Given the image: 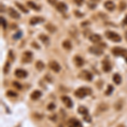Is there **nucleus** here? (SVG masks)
Segmentation results:
<instances>
[{"label": "nucleus", "mask_w": 127, "mask_h": 127, "mask_svg": "<svg viewBox=\"0 0 127 127\" xmlns=\"http://www.w3.org/2000/svg\"><path fill=\"white\" fill-rule=\"evenodd\" d=\"M91 93H92V91H91L90 88L80 87L75 92V96L77 97H79V98H81V99H82V98H84L85 97H87V95L91 94Z\"/></svg>", "instance_id": "f257e3e1"}, {"label": "nucleus", "mask_w": 127, "mask_h": 127, "mask_svg": "<svg viewBox=\"0 0 127 127\" xmlns=\"http://www.w3.org/2000/svg\"><path fill=\"white\" fill-rule=\"evenodd\" d=\"M105 36L108 40L112 41V42H120V41H121V36L118 33H116V32H111V31L106 32Z\"/></svg>", "instance_id": "f03ea898"}, {"label": "nucleus", "mask_w": 127, "mask_h": 127, "mask_svg": "<svg viewBox=\"0 0 127 127\" xmlns=\"http://www.w3.org/2000/svg\"><path fill=\"white\" fill-rule=\"evenodd\" d=\"M112 54L114 56H126V54H127V50L120 47H114L112 49Z\"/></svg>", "instance_id": "7ed1b4c3"}, {"label": "nucleus", "mask_w": 127, "mask_h": 127, "mask_svg": "<svg viewBox=\"0 0 127 127\" xmlns=\"http://www.w3.org/2000/svg\"><path fill=\"white\" fill-rule=\"evenodd\" d=\"M79 77L82 80H85V81H93V74H92L90 71L88 70H82L81 71V73L79 74Z\"/></svg>", "instance_id": "20e7f679"}, {"label": "nucleus", "mask_w": 127, "mask_h": 127, "mask_svg": "<svg viewBox=\"0 0 127 127\" xmlns=\"http://www.w3.org/2000/svg\"><path fill=\"white\" fill-rule=\"evenodd\" d=\"M32 52H29V51H27V52H25L23 54H22V59H21V61L25 64H28L30 62H32V59H33V57H32Z\"/></svg>", "instance_id": "39448f33"}, {"label": "nucleus", "mask_w": 127, "mask_h": 127, "mask_svg": "<svg viewBox=\"0 0 127 127\" xmlns=\"http://www.w3.org/2000/svg\"><path fill=\"white\" fill-rule=\"evenodd\" d=\"M49 68H50L52 70H54V72H56V73H58L60 71V69H61V67H60V65H59V64L57 62V61H50L49 62Z\"/></svg>", "instance_id": "423d86ee"}, {"label": "nucleus", "mask_w": 127, "mask_h": 127, "mask_svg": "<svg viewBox=\"0 0 127 127\" xmlns=\"http://www.w3.org/2000/svg\"><path fill=\"white\" fill-rule=\"evenodd\" d=\"M61 100H62V102L64 103V105L68 108H71L73 107L72 100H71V98L68 97V96H63V97H61Z\"/></svg>", "instance_id": "0eeeda50"}, {"label": "nucleus", "mask_w": 127, "mask_h": 127, "mask_svg": "<svg viewBox=\"0 0 127 127\" xmlns=\"http://www.w3.org/2000/svg\"><path fill=\"white\" fill-rule=\"evenodd\" d=\"M68 127H83L81 121L75 118H71L68 121Z\"/></svg>", "instance_id": "6e6552de"}, {"label": "nucleus", "mask_w": 127, "mask_h": 127, "mask_svg": "<svg viewBox=\"0 0 127 127\" xmlns=\"http://www.w3.org/2000/svg\"><path fill=\"white\" fill-rule=\"evenodd\" d=\"M89 52L92 53V54H95V55H97V56H99V55H102L103 54V50L101 48H99V47H90L89 48Z\"/></svg>", "instance_id": "1a4fd4ad"}, {"label": "nucleus", "mask_w": 127, "mask_h": 127, "mask_svg": "<svg viewBox=\"0 0 127 127\" xmlns=\"http://www.w3.org/2000/svg\"><path fill=\"white\" fill-rule=\"evenodd\" d=\"M42 22H44V18L41 17V16H34L30 20V25H32V26L41 24Z\"/></svg>", "instance_id": "9d476101"}, {"label": "nucleus", "mask_w": 127, "mask_h": 127, "mask_svg": "<svg viewBox=\"0 0 127 127\" xmlns=\"http://www.w3.org/2000/svg\"><path fill=\"white\" fill-rule=\"evenodd\" d=\"M15 75L16 77H18V78L22 79V78H26V77H27L28 73L22 69H17L15 71Z\"/></svg>", "instance_id": "9b49d317"}, {"label": "nucleus", "mask_w": 127, "mask_h": 127, "mask_svg": "<svg viewBox=\"0 0 127 127\" xmlns=\"http://www.w3.org/2000/svg\"><path fill=\"white\" fill-rule=\"evenodd\" d=\"M56 9L59 12H60V13H64L68 9V6L65 4L64 3H63V2H59L56 5Z\"/></svg>", "instance_id": "f8f14e48"}, {"label": "nucleus", "mask_w": 127, "mask_h": 127, "mask_svg": "<svg viewBox=\"0 0 127 127\" xmlns=\"http://www.w3.org/2000/svg\"><path fill=\"white\" fill-rule=\"evenodd\" d=\"M9 15L11 18L15 20H18L20 18V15L19 12H17L16 10L14 9V8H9Z\"/></svg>", "instance_id": "ddd939ff"}, {"label": "nucleus", "mask_w": 127, "mask_h": 127, "mask_svg": "<svg viewBox=\"0 0 127 127\" xmlns=\"http://www.w3.org/2000/svg\"><path fill=\"white\" fill-rule=\"evenodd\" d=\"M74 63L77 67H81L84 65V59L79 55H75L74 58Z\"/></svg>", "instance_id": "4468645a"}, {"label": "nucleus", "mask_w": 127, "mask_h": 127, "mask_svg": "<svg viewBox=\"0 0 127 127\" xmlns=\"http://www.w3.org/2000/svg\"><path fill=\"white\" fill-rule=\"evenodd\" d=\"M103 69L104 72L108 73L112 69V65L108 60H104L103 62Z\"/></svg>", "instance_id": "2eb2a0df"}, {"label": "nucleus", "mask_w": 127, "mask_h": 127, "mask_svg": "<svg viewBox=\"0 0 127 127\" xmlns=\"http://www.w3.org/2000/svg\"><path fill=\"white\" fill-rule=\"evenodd\" d=\"M104 7L106 8V9H108V11H113L114 9H115V4H114V2L112 1H106L105 3H104Z\"/></svg>", "instance_id": "dca6fc26"}, {"label": "nucleus", "mask_w": 127, "mask_h": 127, "mask_svg": "<svg viewBox=\"0 0 127 127\" xmlns=\"http://www.w3.org/2000/svg\"><path fill=\"white\" fill-rule=\"evenodd\" d=\"M89 39L91 42H94V43H97V42H99L102 40V36L98 34H93L89 36Z\"/></svg>", "instance_id": "f3484780"}, {"label": "nucleus", "mask_w": 127, "mask_h": 127, "mask_svg": "<svg viewBox=\"0 0 127 127\" xmlns=\"http://www.w3.org/2000/svg\"><path fill=\"white\" fill-rule=\"evenodd\" d=\"M42 97V93H41L40 91H38V90H35V91L31 94V98H32V100H38L39 98Z\"/></svg>", "instance_id": "a211bd4d"}, {"label": "nucleus", "mask_w": 127, "mask_h": 127, "mask_svg": "<svg viewBox=\"0 0 127 127\" xmlns=\"http://www.w3.org/2000/svg\"><path fill=\"white\" fill-rule=\"evenodd\" d=\"M39 39L42 41V43H44L46 46H48L49 45V42H50V40H49V37L47 35H44V34H41L39 35Z\"/></svg>", "instance_id": "6ab92c4d"}, {"label": "nucleus", "mask_w": 127, "mask_h": 127, "mask_svg": "<svg viewBox=\"0 0 127 127\" xmlns=\"http://www.w3.org/2000/svg\"><path fill=\"white\" fill-rule=\"evenodd\" d=\"M45 28H46V30L48 31V32H51V33H54V32H55L57 31V27L52 23L47 24L46 26H45Z\"/></svg>", "instance_id": "aec40b11"}, {"label": "nucleus", "mask_w": 127, "mask_h": 127, "mask_svg": "<svg viewBox=\"0 0 127 127\" xmlns=\"http://www.w3.org/2000/svg\"><path fill=\"white\" fill-rule=\"evenodd\" d=\"M62 46L64 48H65L66 50H70L71 48H72V44H71V42H69V40H65L62 43Z\"/></svg>", "instance_id": "412c9836"}, {"label": "nucleus", "mask_w": 127, "mask_h": 127, "mask_svg": "<svg viewBox=\"0 0 127 127\" xmlns=\"http://www.w3.org/2000/svg\"><path fill=\"white\" fill-rule=\"evenodd\" d=\"M113 81H114V82L115 84H117V85H120V83H121L122 81V79L121 77H120V75H119V74H114V76H113Z\"/></svg>", "instance_id": "4be33fe9"}, {"label": "nucleus", "mask_w": 127, "mask_h": 127, "mask_svg": "<svg viewBox=\"0 0 127 127\" xmlns=\"http://www.w3.org/2000/svg\"><path fill=\"white\" fill-rule=\"evenodd\" d=\"M108 108V106L107 103H100L97 107V111L99 112H105L107 111Z\"/></svg>", "instance_id": "5701e85b"}, {"label": "nucleus", "mask_w": 127, "mask_h": 127, "mask_svg": "<svg viewBox=\"0 0 127 127\" xmlns=\"http://www.w3.org/2000/svg\"><path fill=\"white\" fill-rule=\"evenodd\" d=\"M27 5L29 6V7L31 8V9L36 10V11H39L40 10V7L39 6H37L36 4V3H34V2H31V1H28L27 2Z\"/></svg>", "instance_id": "b1692460"}, {"label": "nucleus", "mask_w": 127, "mask_h": 127, "mask_svg": "<svg viewBox=\"0 0 127 127\" xmlns=\"http://www.w3.org/2000/svg\"><path fill=\"white\" fill-rule=\"evenodd\" d=\"M78 113L81 114H83V115H86V114H88V109L84 106H81V107L78 108Z\"/></svg>", "instance_id": "393cba45"}, {"label": "nucleus", "mask_w": 127, "mask_h": 127, "mask_svg": "<svg viewBox=\"0 0 127 127\" xmlns=\"http://www.w3.org/2000/svg\"><path fill=\"white\" fill-rule=\"evenodd\" d=\"M15 5L17 6V8H19V9L21 10L22 12H24V13H26V14H27L28 12H29V10L28 9H26V7H25V6H23L22 4H20V3H18V2H15Z\"/></svg>", "instance_id": "a878e982"}, {"label": "nucleus", "mask_w": 127, "mask_h": 127, "mask_svg": "<svg viewBox=\"0 0 127 127\" xmlns=\"http://www.w3.org/2000/svg\"><path fill=\"white\" fill-rule=\"evenodd\" d=\"M123 107V101L122 100H119V101H117L115 103V104H114V108H115L116 110H120Z\"/></svg>", "instance_id": "bb28decb"}, {"label": "nucleus", "mask_w": 127, "mask_h": 127, "mask_svg": "<svg viewBox=\"0 0 127 127\" xmlns=\"http://www.w3.org/2000/svg\"><path fill=\"white\" fill-rule=\"evenodd\" d=\"M44 67H45V65L42 61H37V62L36 63V68L39 71H42V69H44Z\"/></svg>", "instance_id": "cd10ccee"}, {"label": "nucleus", "mask_w": 127, "mask_h": 127, "mask_svg": "<svg viewBox=\"0 0 127 127\" xmlns=\"http://www.w3.org/2000/svg\"><path fill=\"white\" fill-rule=\"evenodd\" d=\"M9 69H10V64H9V62H6L4 67H3V73L8 74L9 71Z\"/></svg>", "instance_id": "c85d7f7f"}, {"label": "nucleus", "mask_w": 127, "mask_h": 127, "mask_svg": "<svg viewBox=\"0 0 127 127\" xmlns=\"http://www.w3.org/2000/svg\"><path fill=\"white\" fill-rule=\"evenodd\" d=\"M113 91H114V87H113L112 85H108L107 91L105 92V94H106V95H108V96L110 95V94H112Z\"/></svg>", "instance_id": "c756f323"}, {"label": "nucleus", "mask_w": 127, "mask_h": 127, "mask_svg": "<svg viewBox=\"0 0 127 127\" xmlns=\"http://www.w3.org/2000/svg\"><path fill=\"white\" fill-rule=\"evenodd\" d=\"M21 36H22V32H21V31H18L17 33L15 34L13 36V39L18 40V39H20V38L21 37Z\"/></svg>", "instance_id": "7c9ffc66"}, {"label": "nucleus", "mask_w": 127, "mask_h": 127, "mask_svg": "<svg viewBox=\"0 0 127 127\" xmlns=\"http://www.w3.org/2000/svg\"><path fill=\"white\" fill-rule=\"evenodd\" d=\"M6 94H7L8 97H15L18 96V94L16 93H15L14 91H8Z\"/></svg>", "instance_id": "2f4dec72"}, {"label": "nucleus", "mask_w": 127, "mask_h": 127, "mask_svg": "<svg viewBox=\"0 0 127 127\" xmlns=\"http://www.w3.org/2000/svg\"><path fill=\"white\" fill-rule=\"evenodd\" d=\"M127 7V4L126 3H125L124 1H121L120 3V5H119V8H120V9L121 10V11H123L124 9H126Z\"/></svg>", "instance_id": "473e14b6"}, {"label": "nucleus", "mask_w": 127, "mask_h": 127, "mask_svg": "<svg viewBox=\"0 0 127 127\" xmlns=\"http://www.w3.org/2000/svg\"><path fill=\"white\" fill-rule=\"evenodd\" d=\"M0 20H1L2 27H3V29H5V28L7 27V23H6V20L3 17V16H1V17H0Z\"/></svg>", "instance_id": "72a5a7b5"}, {"label": "nucleus", "mask_w": 127, "mask_h": 127, "mask_svg": "<svg viewBox=\"0 0 127 127\" xmlns=\"http://www.w3.org/2000/svg\"><path fill=\"white\" fill-rule=\"evenodd\" d=\"M13 86L15 87V88H17V89H19V90H20L22 88V86L20 85V84L19 83V82H17V81H14L13 82Z\"/></svg>", "instance_id": "f704fd0d"}, {"label": "nucleus", "mask_w": 127, "mask_h": 127, "mask_svg": "<svg viewBox=\"0 0 127 127\" xmlns=\"http://www.w3.org/2000/svg\"><path fill=\"white\" fill-rule=\"evenodd\" d=\"M74 13H75V15H76V17L81 18V17H83V16H84V14L81 13L79 10H75V11H74Z\"/></svg>", "instance_id": "c9c22d12"}, {"label": "nucleus", "mask_w": 127, "mask_h": 127, "mask_svg": "<svg viewBox=\"0 0 127 127\" xmlns=\"http://www.w3.org/2000/svg\"><path fill=\"white\" fill-rule=\"evenodd\" d=\"M84 2H85V0H74V3L78 6H81L83 4Z\"/></svg>", "instance_id": "e433bc0d"}, {"label": "nucleus", "mask_w": 127, "mask_h": 127, "mask_svg": "<svg viewBox=\"0 0 127 127\" xmlns=\"http://www.w3.org/2000/svg\"><path fill=\"white\" fill-rule=\"evenodd\" d=\"M84 120L85 121H87V122H91L92 121V118H91V116L89 115V114H86V115H84Z\"/></svg>", "instance_id": "4c0bfd02"}, {"label": "nucleus", "mask_w": 127, "mask_h": 127, "mask_svg": "<svg viewBox=\"0 0 127 127\" xmlns=\"http://www.w3.org/2000/svg\"><path fill=\"white\" fill-rule=\"evenodd\" d=\"M87 4H88V7L90 8V9H95L96 7H97V4H96L95 3H91V2H90V3H87Z\"/></svg>", "instance_id": "58836bf2"}, {"label": "nucleus", "mask_w": 127, "mask_h": 127, "mask_svg": "<svg viewBox=\"0 0 127 127\" xmlns=\"http://www.w3.org/2000/svg\"><path fill=\"white\" fill-rule=\"evenodd\" d=\"M47 108H48V110H54V108H55V104L53 103H49Z\"/></svg>", "instance_id": "ea45409f"}, {"label": "nucleus", "mask_w": 127, "mask_h": 127, "mask_svg": "<svg viewBox=\"0 0 127 127\" xmlns=\"http://www.w3.org/2000/svg\"><path fill=\"white\" fill-rule=\"evenodd\" d=\"M9 59H11V61L15 60V57H14L13 52H12V51H9Z\"/></svg>", "instance_id": "a19ab883"}, {"label": "nucleus", "mask_w": 127, "mask_h": 127, "mask_svg": "<svg viewBox=\"0 0 127 127\" xmlns=\"http://www.w3.org/2000/svg\"><path fill=\"white\" fill-rule=\"evenodd\" d=\"M48 2L51 5H54L57 3V0H48Z\"/></svg>", "instance_id": "79ce46f5"}, {"label": "nucleus", "mask_w": 127, "mask_h": 127, "mask_svg": "<svg viewBox=\"0 0 127 127\" xmlns=\"http://www.w3.org/2000/svg\"><path fill=\"white\" fill-rule=\"evenodd\" d=\"M32 45L34 47V48L40 49V46H39V45H37V44H36V42H32Z\"/></svg>", "instance_id": "37998d69"}, {"label": "nucleus", "mask_w": 127, "mask_h": 127, "mask_svg": "<svg viewBox=\"0 0 127 127\" xmlns=\"http://www.w3.org/2000/svg\"><path fill=\"white\" fill-rule=\"evenodd\" d=\"M87 25H90L89 21H83L82 23H81V26H87Z\"/></svg>", "instance_id": "c03bdc74"}, {"label": "nucleus", "mask_w": 127, "mask_h": 127, "mask_svg": "<svg viewBox=\"0 0 127 127\" xmlns=\"http://www.w3.org/2000/svg\"><path fill=\"white\" fill-rule=\"evenodd\" d=\"M123 24L126 25V26H127V15L126 16V18L124 19V20H123Z\"/></svg>", "instance_id": "a18cd8bd"}, {"label": "nucleus", "mask_w": 127, "mask_h": 127, "mask_svg": "<svg viewBox=\"0 0 127 127\" xmlns=\"http://www.w3.org/2000/svg\"><path fill=\"white\" fill-rule=\"evenodd\" d=\"M92 1H93V3H96V2H98V1H100V0H92Z\"/></svg>", "instance_id": "49530a36"}, {"label": "nucleus", "mask_w": 127, "mask_h": 127, "mask_svg": "<svg viewBox=\"0 0 127 127\" xmlns=\"http://www.w3.org/2000/svg\"><path fill=\"white\" fill-rule=\"evenodd\" d=\"M126 40L127 41V32H126Z\"/></svg>", "instance_id": "de8ad7c7"}, {"label": "nucleus", "mask_w": 127, "mask_h": 127, "mask_svg": "<svg viewBox=\"0 0 127 127\" xmlns=\"http://www.w3.org/2000/svg\"><path fill=\"white\" fill-rule=\"evenodd\" d=\"M126 63H127V56H126Z\"/></svg>", "instance_id": "09e8293b"}]
</instances>
